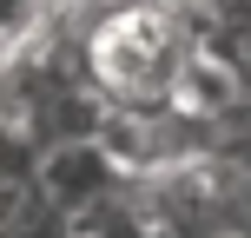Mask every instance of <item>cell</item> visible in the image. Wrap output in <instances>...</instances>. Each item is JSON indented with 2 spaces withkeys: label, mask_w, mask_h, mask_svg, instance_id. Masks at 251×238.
I'll return each instance as SVG.
<instances>
[{
  "label": "cell",
  "mask_w": 251,
  "mask_h": 238,
  "mask_svg": "<svg viewBox=\"0 0 251 238\" xmlns=\"http://www.w3.org/2000/svg\"><path fill=\"white\" fill-rule=\"evenodd\" d=\"M40 20H47V0H0V60L20 53L40 33Z\"/></svg>",
  "instance_id": "277c9868"
},
{
  "label": "cell",
  "mask_w": 251,
  "mask_h": 238,
  "mask_svg": "<svg viewBox=\"0 0 251 238\" xmlns=\"http://www.w3.org/2000/svg\"><path fill=\"white\" fill-rule=\"evenodd\" d=\"M33 179L40 192L53 199V212L73 225V218L113 205L126 185H132V165L113 152L106 132H73V139H53L47 152H33Z\"/></svg>",
  "instance_id": "7a4b0ae2"
},
{
  "label": "cell",
  "mask_w": 251,
  "mask_h": 238,
  "mask_svg": "<svg viewBox=\"0 0 251 238\" xmlns=\"http://www.w3.org/2000/svg\"><path fill=\"white\" fill-rule=\"evenodd\" d=\"M205 40V13L185 0H119L86 33V73L113 106H165Z\"/></svg>",
  "instance_id": "6da1fadb"
},
{
  "label": "cell",
  "mask_w": 251,
  "mask_h": 238,
  "mask_svg": "<svg viewBox=\"0 0 251 238\" xmlns=\"http://www.w3.org/2000/svg\"><path fill=\"white\" fill-rule=\"evenodd\" d=\"M0 238H66V218L40 192L33 165H0Z\"/></svg>",
  "instance_id": "3957f363"
}]
</instances>
